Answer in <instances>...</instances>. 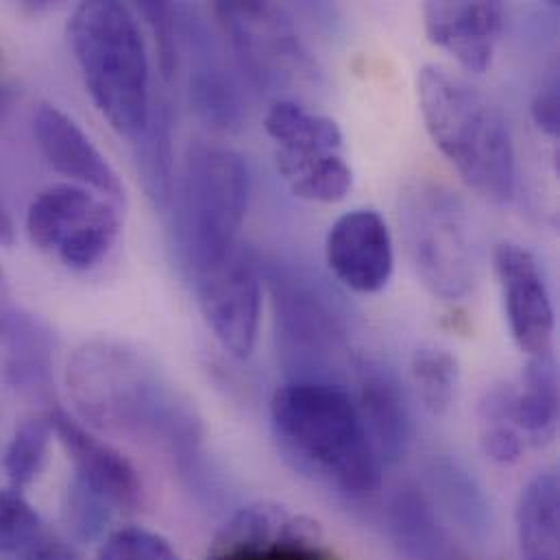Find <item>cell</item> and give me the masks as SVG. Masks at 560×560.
Listing matches in <instances>:
<instances>
[{"label":"cell","mask_w":560,"mask_h":560,"mask_svg":"<svg viewBox=\"0 0 560 560\" xmlns=\"http://www.w3.org/2000/svg\"><path fill=\"white\" fill-rule=\"evenodd\" d=\"M66 386L88 428L162 443L182 469L192 471L201 421L144 351L116 338L85 340L68 358Z\"/></svg>","instance_id":"1"},{"label":"cell","mask_w":560,"mask_h":560,"mask_svg":"<svg viewBox=\"0 0 560 560\" xmlns=\"http://www.w3.org/2000/svg\"><path fill=\"white\" fill-rule=\"evenodd\" d=\"M271 428L281 458L314 485L353 502L380 491L382 460L342 386L283 384L271 399Z\"/></svg>","instance_id":"2"},{"label":"cell","mask_w":560,"mask_h":560,"mask_svg":"<svg viewBox=\"0 0 560 560\" xmlns=\"http://www.w3.org/2000/svg\"><path fill=\"white\" fill-rule=\"evenodd\" d=\"M417 96L432 142L463 182L495 206L511 203L517 164L500 107L463 74L439 63L419 70Z\"/></svg>","instance_id":"3"},{"label":"cell","mask_w":560,"mask_h":560,"mask_svg":"<svg viewBox=\"0 0 560 560\" xmlns=\"http://www.w3.org/2000/svg\"><path fill=\"white\" fill-rule=\"evenodd\" d=\"M68 42L94 107L116 133L136 140L153 105L136 11L114 0L81 2L68 22Z\"/></svg>","instance_id":"4"},{"label":"cell","mask_w":560,"mask_h":560,"mask_svg":"<svg viewBox=\"0 0 560 560\" xmlns=\"http://www.w3.org/2000/svg\"><path fill=\"white\" fill-rule=\"evenodd\" d=\"M249 195L252 175L241 153L212 142L188 149L173 206L175 243L190 278L238 247Z\"/></svg>","instance_id":"5"},{"label":"cell","mask_w":560,"mask_h":560,"mask_svg":"<svg viewBox=\"0 0 560 560\" xmlns=\"http://www.w3.org/2000/svg\"><path fill=\"white\" fill-rule=\"evenodd\" d=\"M273 299L281 364L290 382L340 384L349 334L334 296L316 280L271 262L262 269Z\"/></svg>","instance_id":"6"},{"label":"cell","mask_w":560,"mask_h":560,"mask_svg":"<svg viewBox=\"0 0 560 560\" xmlns=\"http://www.w3.org/2000/svg\"><path fill=\"white\" fill-rule=\"evenodd\" d=\"M406 254L421 283L443 301L465 299L476 283V247L463 199L443 184L419 179L399 197Z\"/></svg>","instance_id":"7"},{"label":"cell","mask_w":560,"mask_h":560,"mask_svg":"<svg viewBox=\"0 0 560 560\" xmlns=\"http://www.w3.org/2000/svg\"><path fill=\"white\" fill-rule=\"evenodd\" d=\"M243 74L260 92L280 96L320 81L314 55L288 11L273 2H219L212 7Z\"/></svg>","instance_id":"8"},{"label":"cell","mask_w":560,"mask_h":560,"mask_svg":"<svg viewBox=\"0 0 560 560\" xmlns=\"http://www.w3.org/2000/svg\"><path fill=\"white\" fill-rule=\"evenodd\" d=\"M265 129L276 142L278 173L294 197L338 203L349 195L353 173L342 155V131L336 120L296 101H276Z\"/></svg>","instance_id":"9"},{"label":"cell","mask_w":560,"mask_h":560,"mask_svg":"<svg viewBox=\"0 0 560 560\" xmlns=\"http://www.w3.org/2000/svg\"><path fill=\"white\" fill-rule=\"evenodd\" d=\"M26 234L39 252L55 256L70 271L85 273L116 245L120 217L109 199H98L74 184H59L31 201Z\"/></svg>","instance_id":"10"},{"label":"cell","mask_w":560,"mask_h":560,"mask_svg":"<svg viewBox=\"0 0 560 560\" xmlns=\"http://www.w3.org/2000/svg\"><path fill=\"white\" fill-rule=\"evenodd\" d=\"M199 310L228 353L247 360L262 314V265L236 247L225 260L192 276Z\"/></svg>","instance_id":"11"},{"label":"cell","mask_w":560,"mask_h":560,"mask_svg":"<svg viewBox=\"0 0 560 560\" xmlns=\"http://www.w3.org/2000/svg\"><path fill=\"white\" fill-rule=\"evenodd\" d=\"M206 560H342L314 522L280 504H252L217 535Z\"/></svg>","instance_id":"12"},{"label":"cell","mask_w":560,"mask_h":560,"mask_svg":"<svg viewBox=\"0 0 560 560\" xmlns=\"http://www.w3.org/2000/svg\"><path fill=\"white\" fill-rule=\"evenodd\" d=\"M50 415L55 436L72 465L70 485L114 513L138 509L142 500V482L136 467L61 408H52Z\"/></svg>","instance_id":"13"},{"label":"cell","mask_w":560,"mask_h":560,"mask_svg":"<svg viewBox=\"0 0 560 560\" xmlns=\"http://www.w3.org/2000/svg\"><path fill=\"white\" fill-rule=\"evenodd\" d=\"M493 265L517 347L528 358L552 355L557 320L537 258L517 243H500Z\"/></svg>","instance_id":"14"},{"label":"cell","mask_w":560,"mask_h":560,"mask_svg":"<svg viewBox=\"0 0 560 560\" xmlns=\"http://www.w3.org/2000/svg\"><path fill=\"white\" fill-rule=\"evenodd\" d=\"M179 24V46L188 50V92L195 112L217 131H236L245 122L243 92L219 57L214 37L199 13L186 4H175Z\"/></svg>","instance_id":"15"},{"label":"cell","mask_w":560,"mask_h":560,"mask_svg":"<svg viewBox=\"0 0 560 560\" xmlns=\"http://www.w3.org/2000/svg\"><path fill=\"white\" fill-rule=\"evenodd\" d=\"M325 260L336 280L360 294L380 292L393 276V238L373 210L342 214L327 234Z\"/></svg>","instance_id":"16"},{"label":"cell","mask_w":560,"mask_h":560,"mask_svg":"<svg viewBox=\"0 0 560 560\" xmlns=\"http://www.w3.org/2000/svg\"><path fill=\"white\" fill-rule=\"evenodd\" d=\"M33 136L52 171L81 184V188L96 190L112 203L125 199L120 177L107 158L66 112L55 105H39L33 114Z\"/></svg>","instance_id":"17"},{"label":"cell","mask_w":560,"mask_h":560,"mask_svg":"<svg viewBox=\"0 0 560 560\" xmlns=\"http://www.w3.org/2000/svg\"><path fill=\"white\" fill-rule=\"evenodd\" d=\"M423 24L432 44L450 52L467 72L491 68L504 28L500 2H425Z\"/></svg>","instance_id":"18"},{"label":"cell","mask_w":560,"mask_h":560,"mask_svg":"<svg viewBox=\"0 0 560 560\" xmlns=\"http://www.w3.org/2000/svg\"><path fill=\"white\" fill-rule=\"evenodd\" d=\"M355 406L382 463H397L410 445V412L397 377L382 364L355 362Z\"/></svg>","instance_id":"19"},{"label":"cell","mask_w":560,"mask_h":560,"mask_svg":"<svg viewBox=\"0 0 560 560\" xmlns=\"http://www.w3.org/2000/svg\"><path fill=\"white\" fill-rule=\"evenodd\" d=\"M388 533L406 560H471L417 485H404L388 502Z\"/></svg>","instance_id":"20"},{"label":"cell","mask_w":560,"mask_h":560,"mask_svg":"<svg viewBox=\"0 0 560 560\" xmlns=\"http://www.w3.org/2000/svg\"><path fill=\"white\" fill-rule=\"evenodd\" d=\"M509 423L528 447H544L559 428V375L552 355L530 358L524 380L515 386Z\"/></svg>","instance_id":"21"},{"label":"cell","mask_w":560,"mask_h":560,"mask_svg":"<svg viewBox=\"0 0 560 560\" xmlns=\"http://www.w3.org/2000/svg\"><path fill=\"white\" fill-rule=\"evenodd\" d=\"M0 340L7 382L35 397L48 395L52 388V340L44 323L18 310Z\"/></svg>","instance_id":"22"},{"label":"cell","mask_w":560,"mask_h":560,"mask_svg":"<svg viewBox=\"0 0 560 560\" xmlns=\"http://www.w3.org/2000/svg\"><path fill=\"white\" fill-rule=\"evenodd\" d=\"M517 544L522 560H559V478L537 474L520 493Z\"/></svg>","instance_id":"23"},{"label":"cell","mask_w":560,"mask_h":560,"mask_svg":"<svg viewBox=\"0 0 560 560\" xmlns=\"http://www.w3.org/2000/svg\"><path fill=\"white\" fill-rule=\"evenodd\" d=\"M136 162L149 201L155 210L166 212L175 197V160L171 107L162 101L151 105L149 122L136 138Z\"/></svg>","instance_id":"24"},{"label":"cell","mask_w":560,"mask_h":560,"mask_svg":"<svg viewBox=\"0 0 560 560\" xmlns=\"http://www.w3.org/2000/svg\"><path fill=\"white\" fill-rule=\"evenodd\" d=\"M52 436L55 428L50 410L35 412L18 423L2 456V469L11 482V489L22 491L39 478L48 458Z\"/></svg>","instance_id":"25"},{"label":"cell","mask_w":560,"mask_h":560,"mask_svg":"<svg viewBox=\"0 0 560 560\" xmlns=\"http://www.w3.org/2000/svg\"><path fill=\"white\" fill-rule=\"evenodd\" d=\"M410 373L421 406L434 417L445 415L456 399L460 380L456 355L439 345H421L412 353Z\"/></svg>","instance_id":"26"},{"label":"cell","mask_w":560,"mask_h":560,"mask_svg":"<svg viewBox=\"0 0 560 560\" xmlns=\"http://www.w3.org/2000/svg\"><path fill=\"white\" fill-rule=\"evenodd\" d=\"M430 478L450 520L458 522L469 533L487 530L489 506L476 480L465 469L452 460H434Z\"/></svg>","instance_id":"27"},{"label":"cell","mask_w":560,"mask_h":560,"mask_svg":"<svg viewBox=\"0 0 560 560\" xmlns=\"http://www.w3.org/2000/svg\"><path fill=\"white\" fill-rule=\"evenodd\" d=\"M48 535L42 517L20 491H0V559L20 560Z\"/></svg>","instance_id":"28"},{"label":"cell","mask_w":560,"mask_h":560,"mask_svg":"<svg viewBox=\"0 0 560 560\" xmlns=\"http://www.w3.org/2000/svg\"><path fill=\"white\" fill-rule=\"evenodd\" d=\"M96 560H182L173 546L138 526H127L109 533L98 548Z\"/></svg>","instance_id":"29"},{"label":"cell","mask_w":560,"mask_h":560,"mask_svg":"<svg viewBox=\"0 0 560 560\" xmlns=\"http://www.w3.org/2000/svg\"><path fill=\"white\" fill-rule=\"evenodd\" d=\"M136 11L147 20L155 35L160 68L166 79L173 77L179 61V24L175 4L168 2H140Z\"/></svg>","instance_id":"30"},{"label":"cell","mask_w":560,"mask_h":560,"mask_svg":"<svg viewBox=\"0 0 560 560\" xmlns=\"http://www.w3.org/2000/svg\"><path fill=\"white\" fill-rule=\"evenodd\" d=\"M480 425H482L480 443L485 454L491 460L500 465H513L524 456L528 445L513 425L509 423H480Z\"/></svg>","instance_id":"31"},{"label":"cell","mask_w":560,"mask_h":560,"mask_svg":"<svg viewBox=\"0 0 560 560\" xmlns=\"http://www.w3.org/2000/svg\"><path fill=\"white\" fill-rule=\"evenodd\" d=\"M530 114L535 125L550 138L559 136V83L552 81L544 90L537 92L530 105Z\"/></svg>","instance_id":"32"},{"label":"cell","mask_w":560,"mask_h":560,"mask_svg":"<svg viewBox=\"0 0 560 560\" xmlns=\"http://www.w3.org/2000/svg\"><path fill=\"white\" fill-rule=\"evenodd\" d=\"M20 560H81L66 544H61L55 535H48L37 548Z\"/></svg>","instance_id":"33"},{"label":"cell","mask_w":560,"mask_h":560,"mask_svg":"<svg viewBox=\"0 0 560 560\" xmlns=\"http://www.w3.org/2000/svg\"><path fill=\"white\" fill-rule=\"evenodd\" d=\"M18 307L13 303V292H11V283L4 273V269L0 267V336L4 334V329L9 327V323L15 318Z\"/></svg>","instance_id":"34"},{"label":"cell","mask_w":560,"mask_h":560,"mask_svg":"<svg viewBox=\"0 0 560 560\" xmlns=\"http://www.w3.org/2000/svg\"><path fill=\"white\" fill-rule=\"evenodd\" d=\"M13 241H15V228H13L9 210L0 201V247H11Z\"/></svg>","instance_id":"35"},{"label":"cell","mask_w":560,"mask_h":560,"mask_svg":"<svg viewBox=\"0 0 560 560\" xmlns=\"http://www.w3.org/2000/svg\"><path fill=\"white\" fill-rule=\"evenodd\" d=\"M7 98H9V92L0 85V109L7 105Z\"/></svg>","instance_id":"36"}]
</instances>
